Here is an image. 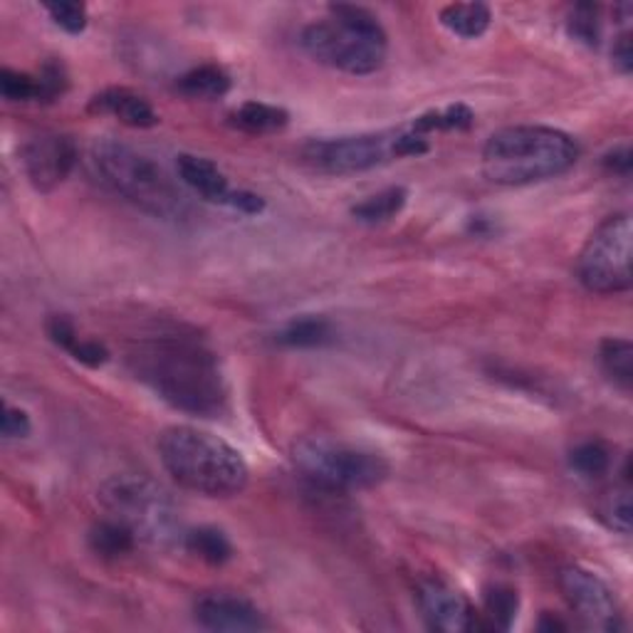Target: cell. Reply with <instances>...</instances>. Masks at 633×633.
Here are the masks:
<instances>
[{"mask_svg": "<svg viewBox=\"0 0 633 633\" xmlns=\"http://www.w3.org/2000/svg\"><path fill=\"white\" fill-rule=\"evenodd\" d=\"M559 589L571 611L577 613L587 629L607 633H617L623 629L619 601L599 574L571 564V567H564L559 571Z\"/></svg>", "mask_w": 633, "mask_h": 633, "instance_id": "30bf717a", "label": "cell"}, {"mask_svg": "<svg viewBox=\"0 0 633 633\" xmlns=\"http://www.w3.org/2000/svg\"><path fill=\"white\" fill-rule=\"evenodd\" d=\"M425 152H429L425 136L411 132V129H399V132L381 134L312 138L300 148V156L316 174L354 176L389 164L393 158L419 156Z\"/></svg>", "mask_w": 633, "mask_h": 633, "instance_id": "ba28073f", "label": "cell"}, {"mask_svg": "<svg viewBox=\"0 0 633 633\" xmlns=\"http://www.w3.org/2000/svg\"><path fill=\"white\" fill-rule=\"evenodd\" d=\"M438 20L453 35L465 40H478L490 30L492 10L485 3H451L441 10Z\"/></svg>", "mask_w": 633, "mask_h": 633, "instance_id": "e0dca14e", "label": "cell"}, {"mask_svg": "<svg viewBox=\"0 0 633 633\" xmlns=\"http://www.w3.org/2000/svg\"><path fill=\"white\" fill-rule=\"evenodd\" d=\"M184 547L206 564H225L233 559V544L221 530L215 528H198L184 534Z\"/></svg>", "mask_w": 633, "mask_h": 633, "instance_id": "603a6c76", "label": "cell"}, {"mask_svg": "<svg viewBox=\"0 0 633 633\" xmlns=\"http://www.w3.org/2000/svg\"><path fill=\"white\" fill-rule=\"evenodd\" d=\"M89 166L109 191L122 196L144 213L164 221H181L191 213L186 193L152 156L116 138H97L89 148Z\"/></svg>", "mask_w": 633, "mask_h": 633, "instance_id": "277c9868", "label": "cell"}, {"mask_svg": "<svg viewBox=\"0 0 633 633\" xmlns=\"http://www.w3.org/2000/svg\"><path fill=\"white\" fill-rule=\"evenodd\" d=\"M129 369L176 411L215 419L225 411L227 389L215 354L193 336L162 334L132 346Z\"/></svg>", "mask_w": 633, "mask_h": 633, "instance_id": "6da1fadb", "label": "cell"}, {"mask_svg": "<svg viewBox=\"0 0 633 633\" xmlns=\"http://www.w3.org/2000/svg\"><path fill=\"white\" fill-rule=\"evenodd\" d=\"M69 354H73V359H77L85 366H102L109 359L107 346L95 340H77L73 344V349H69Z\"/></svg>", "mask_w": 633, "mask_h": 633, "instance_id": "d6a6232c", "label": "cell"}, {"mask_svg": "<svg viewBox=\"0 0 633 633\" xmlns=\"http://www.w3.org/2000/svg\"><path fill=\"white\" fill-rule=\"evenodd\" d=\"M30 431H33L30 415L23 409H15V406H5V415H3V435H5V441L27 438Z\"/></svg>", "mask_w": 633, "mask_h": 633, "instance_id": "1f68e13d", "label": "cell"}, {"mask_svg": "<svg viewBox=\"0 0 633 633\" xmlns=\"http://www.w3.org/2000/svg\"><path fill=\"white\" fill-rule=\"evenodd\" d=\"M45 330H47L49 340H53L59 346V349H65V352L73 349V344L79 340L75 324L69 322L65 314H53V316H49Z\"/></svg>", "mask_w": 633, "mask_h": 633, "instance_id": "4dcf8cb0", "label": "cell"}, {"mask_svg": "<svg viewBox=\"0 0 633 633\" xmlns=\"http://www.w3.org/2000/svg\"><path fill=\"white\" fill-rule=\"evenodd\" d=\"M300 45L320 65L362 77L384 67L389 37L366 8L332 5L330 18L302 30Z\"/></svg>", "mask_w": 633, "mask_h": 633, "instance_id": "5b68a950", "label": "cell"}, {"mask_svg": "<svg viewBox=\"0 0 633 633\" xmlns=\"http://www.w3.org/2000/svg\"><path fill=\"white\" fill-rule=\"evenodd\" d=\"M518 611L520 597L508 584H492V587L485 589L480 611L482 629H510L512 621L518 619Z\"/></svg>", "mask_w": 633, "mask_h": 633, "instance_id": "d6986e66", "label": "cell"}, {"mask_svg": "<svg viewBox=\"0 0 633 633\" xmlns=\"http://www.w3.org/2000/svg\"><path fill=\"white\" fill-rule=\"evenodd\" d=\"M633 225L629 213H617L589 235L577 257L579 282L593 295H619L631 287Z\"/></svg>", "mask_w": 633, "mask_h": 633, "instance_id": "9c48e42d", "label": "cell"}, {"mask_svg": "<svg viewBox=\"0 0 633 633\" xmlns=\"http://www.w3.org/2000/svg\"><path fill=\"white\" fill-rule=\"evenodd\" d=\"M473 124V112L468 107L455 104L448 109H441V112H429L411 122V132L415 134H431V132H453V129H468Z\"/></svg>", "mask_w": 633, "mask_h": 633, "instance_id": "484cf974", "label": "cell"}, {"mask_svg": "<svg viewBox=\"0 0 633 633\" xmlns=\"http://www.w3.org/2000/svg\"><path fill=\"white\" fill-rule=\"evenodd\" d=\"M138 540L134 537V532L112 518L97 522L95 528L89 530V547L104 559L124 557V554L132 552Z\"/></svg>", "mask_w": 633, "mask_h": 633, "instance_id": "44dd1931", "label": "cell"}, {"mask_svg": "<svg viewBox=\"0 0 633 633\" xmlns=\"http://www.w3.org/2000/svg\"><path fill=\"white\" fill-rule=\"evenodd\" d=\"M406 201H409V191H406L403 186H391V188H384V191L374 193L369 198H364L362 203H356L352 208V215L359 223L379 225V223H386V221H391V218L399 215L403 211Z\"/></svg>", "mask_w": 633, "mask_h": 633, "instance_id": "ffe728a7", "label": "cell"}, {"mask_svg": "<svg viewBox=\"0 0 633 633\" xmlns=\"http://www.w3.org/2000/svg\"><path fill=\"white\" fill-rule=\"evenodd\" d=\"M0 92H3L8 102H40L37 75L3 67V73H0Z\"/></svg>", "mask_w": 633, "mask_h": 633, "instance_id": "83f0119b", "label": "cell"}, {"mask_svg": "<svg viewBox=\"0 0 633 633\" xmlns=\"http://www.w3.org/2000/svg\"><path fill=\"white\" fill-rule=\"evenodd\" d=\"M599 362L603 374L621 386L623 391H631L633 384V344L621 336H609L599 346Z\"/></svg>", "mask_w": 633, "mask_h": 633, "instance_id": "7402d4cb", "label": "cell"}, {"mask_svg": "<svg viewBox=\"0 0 633 633\" xmlns=\"http://www.w3.org/2000/svg\"><path fill=\"white\" fill-rule=\"evenodd\" d=\"M176 171L181 176V184L191 188L196 196H201L203 201L233 208L237 191H233L225 174L211 162V158L181 154L176 158Z\"/></svg>", "mask_w": 633, "mask_h": 633, "instance_id": "5bb4252c", "label": "cell"}, {"mask_svg": "<svg viewBox=\"0 0 633 633\" xmlns=\"http://www.w3.org/2000/svg\"><path fill=\"white\" fill-rule=\"evenodd\" d=\"M45 10L47 15L53 18V23L63 27L69 35L85 33V27L89 23L87 5L82 3H47Z\"/></svg>", "mask_w": 633, "mask_h": 633, "instance_id": "f546056e", "label": "cell"}, {"mask_svg": "<svg viewBox=\"0 0 633 633\" xmlns=\"http://www.w3.org/2000/svg\"><path fill=\"white\" fill-rule=\"evenodd\" d=\"M97 500L107 518L122 522L138 542L154 547L184 542L186 532L174 500L162 485L144 475H112L97 490Z\"/></svg>", "mask_w": 633, "mask_h": 633, "instance_id": "8992f818", "label": "cell"}, {"mask_svg": "<svg viewBox=\"0 0 633 633\" xmlns=\"http://www.w3.org/2000/svg\"><path fill=\"white\" fill-rule=\"evenodd\" d=\"M569 465L581 478H603L611 470V451L601 441H581L571 448Z\"/></svg>", "mask_w": 633, "mask_h": 633, "instance_id": "d4e9b609", "label": "cell"}, {"mask_svg": "<svg viewBox=\"0 0 633 633\" xmlns=\"http://www.w3.org/2000/svg\"><path fill=\"white\" fill-rule=\"evenodd\" d=\"M193 619L208 631H265L270 623L251 599L233 591H203L193 601Z\"/></svg>", "mask_w": 633, "mask_h": 633, "instance_id": "7c38bea8", "label": "cell"}, {"mask_svg": "<svg viewBox=\"0 0 633 633\" xmlns=\"http://www.w3.org/2000/svg\"><path fill=\"white\" fill-rule=\"evenodd\" d=\"M419 609L433 631L465 633L482 629L480 611L448 584L429 579L419 587Z\"/></svg>", "mask_w": 633, "mask_h": 633, "instance_id": "4fadbf2b", "label": "cell"}, {"mask_svg": "<svg viewBox=\"0 0 633 633\" xmlns=\"http://www.w3.org/2000/svg\"><path fill=\"white\" fill-rule=\"evenodd\" d=\"M231 75L223 67L201 65L176 79V92L186 99H198V102H213L231 92Z\"/></svg>", "mask_w": 633, "mask_h": 633, "instance_id": "2e32d148", "label": "cell"}, {"mask_svg": "<svg viewBox=\"0 0 633 633\" xmlns=\"http://www.w3.org/2000/svg\"><path fill=\"white\" fill-rule=\"evenodd\" d=\"M603 166L619 176H629L631 174V148L629 146L613 148V152L603 156Z\"/></svg>", "mask_w": 633, "mask_h": 633, "instance_id": "e575fe53", "label": "cell"}, {"mask_svg": "<svg viewBox=\"0 0 633 633\" xmlns=\"http://www.w3.org/2000/svg\"><path fill=\"white\" fill-rule=\"evenodd\" d=\"M290 122V114L282 107L265 102H245L231 112V124L245 134H273Z\"/></svg>", "mask_w": 633, "mask_h": 633, "instance_id": "ac0fdd59", "label": "cell"}, {"mask_svg": "<svg viewBox=\"0 0 633 633\" xmlns=\"http://www.w3.org/2000/svg\"><path fill=\"white\" fill-rule=\"evenodd\" d=\"M158 458L166 473L196 495L211 500H227L241 495L251 480V470L241 453L218 435L193 429V425H171L158 435Z\"/></svg>", "mask_w": 633, "mask_h": 633, "instance_id": "7a4b0ae2", "label": "cell"}, {"mask_svg": "<svg viewBox=\"0 0 633 633\" xmlns=\"http://www.w3.org/2000/svg\"><path fill=\"white\" fill-rule=\"evenodd\" d=\"M295 468L324 492L371 490L389 478V463L379 453L332 438H304L292 451Z\"/></svg>", "mask_w": 633, "mask_h": 633, "instance_id": "52a82bcc", "label": "cell"}, {"mask_svg": "<svg viewBox=\"0 0 633 633\" xmlns=\"http://www.w3.org/2000/svg\"><path fill=\"white\" fill-rule=\"evenodd\" d=\"M599 518L607 522L613 532H631V495L629 488H613L599 504Z\"/></svg>", "mask_w": 633, "mask_h": 633, "instance_id": "4316f807", "label": "cell"}, {"mask_svg": "<svg viewBox=\"0 0 633 633\" xmlns=\"http://www.w3.org/2000/svg\"><path fill=\"white\" fill-rule=\"evenodd\" d=\"M77 158L75 138L65 134H37L20 148V164L27 181L43 193L55 191L73 174Z\"/></svg>", "mask_w": 633, "mask_h": 633, "instance_id": "8fae6325", "label": "cell"}, {"mask_svg": "<svg viewBox=\"0 0 633 633\" xmlns=\"http://www.w3.org/2000/svg\"><path fill=\"white\" fill-rule=\"evenodd\" d=\"M611 57H613V65L621 75H631L633 69V43H631V33H621L617 43H613L611 49Z\"/></svg>", "mask_w": 633, "mask_h": 633, "instance_id": "836d02e7", "label": "cell"}, {"mask_svg": "<svg viewBox=\"0 0 633 633\" xmlns=\"http://www.w3.org/2000/svg\"><path fill=\"white\" fill-rule=\"evenodd\" d=\"M89 109L97 114H112L124 126L132 129H152L158 124L156 109L142 95L124 87H109L104 92L95 95Z\"/></svg>", "mask_w": 633, "mask_h": 633, "instance_id": "9a60e30c", "label": "cell"}, {"mask_svg": "<svg viewBox=\"0 0 633 633\" xmlns=\"http://www.w3.org/2000/svg\"><path fill=\"white\" fill-rule=\"evenodd\" d=\"M332 340H334L332 324L322 320V316H302V320H292L280 334H277V342L282 346H292V349H314V346H324Z\"/></svg>", "mask_w": 633, "mask_h": 633, "instance_id": "cb8c5ba5", "label": "cell"}, {"mask_svg": "<svg viewBox=\"0 0 633 633\" xmlns=\"http://www.w3.org/2000/svg\"><path fill=\"white\" fill-rule=\"evenodd\" d=\"M482 174L495 186H532L567 174L579 146L554 126H504L482 146Z\"/></svg>", "mask_w": 633, "mask_h": 633, "instance_id": "3957f363", "label": "cell"}, {"mask_svg": "<svg viewBox=\"0 0 633 633\" xmlns=\"http://www.w3.org/2000/svg\"><path fill=\"white\" fill-rule=\"evenodd\" d=\"M569 35L584 45H599V13L593 5H577L569 15Z\"/></svg>", "mask_w": 633, "mask_h": 633, "instance_id": "f1b7e54d", "label": "cell"}]
</instances>
